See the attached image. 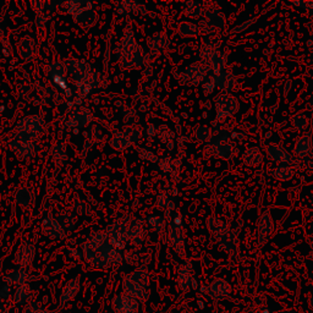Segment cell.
I'll return each instance as SVG.
<instances>
[{"label":"cell","mask_w":313,"mask_h":313,"mask_svg":"<svg viewBox=\"0 0 313 313\" xmlns=\"http://www.w3.org/2000/svg\"><path fill=\"white\" fill-rule=\"evenodd\" d=\"M119 61L120 66L125 70L139 69L147 60V54L143 49L137 44L134 31L128 29L123 37V41L119 46Z\"/></svg>","instance_id":"obj_1"},{"label":"cell","mask_w":313,"mask_h":313,"mask_svg":"<svg viewBox=\"0 0 313 313\" xmlns=\"http://www.w3.org/2000/svg\"><path fill=\"white\" fill-rule=\"evenodd\" d=\"M63 6L69 14L73 15L75 22L81 26L83 30H89L97 23L98 14L94 10V6L89 2H67Z\"/></svg>","instance_id":"obj_2"},{"label":"cell","mask_w":313,"mask_h":313,"mask_svg":"<svg viewBox=\"0 0 313 313\" xmlns=\"http://www.w3.org/2000/svg\"><path fill=\"white\" fill-rule=\"evenodd\" d=\"M131 218L129 216H124V218H119L116 221L111 222L107 228V235L109 237L110 244L115 247L116 250H122L129 243L128 240V228L129 223Z\"/></svg>","instance_id":"obj_3"},{"label":"cell","mask_w":313,"mask_h":313,"mask_svg":"<svg viewBox=\"0 0 313 313\" xmlns=\"http://www.w3.org/2000/svg\"><path fill=\"white\" fill-rule=\"evenodd\" d=\"M209 69V65L207 64L206 61L194 63L188 65V66L180 74L179 81L180 83L186 86H197L206 81Z\"/></svg>","instance_id":"obj_4"},{"label":"cell","mask_w":313,"mask_h":313,"mask_svg":"<svg viewBox=\"0 0 313 313\" xmlns=\"http://www.w3.org/2000/svg\"><path fill=\"white\" fill-rule=\"evenodd\" d=\"M240 103L237 98L231 93H221L215 98V110L218 122H225L229 117H232L238 111Z\"/></svg>","instance_id":"obj_5"},{"label":"cell","mask_w":313,"mask_h":313,"mask_svg":"<svg viewBox=\"0 0 313 313\" xmlns=\"http://www.w3.org/2000/svg\"><path fill=\"white\" fill-rule=\"evenodd\" d=\"M168 237L170 245L178 253L179 257L185 258L186 257V246H185V236L184 229H182V222L180 216H174L168 224Z\"/></svg>","instance_id":"obj_6"},{"label":"cell","mask_w":313,"mask_h":313,"mask_svg":"<svg viewBox=\"0 0 313 313\" xmlns=\"http://www.w3.org/2000/svg\"><path fill=\"white\" fill-rule=\"evenodd\" d=\"M65 67L69 75H71L77 86L86 85L88 82L89 77H91L93 70L89 67V65L86 61L81 60V59L70 58L64 61Z\"/></svg>","instance_id":"obj_7"},{"label":"cell","mask_w":313,"mask_h":313,"mask_svg":"<svg viewBox=\"0 0 313 313\" xmlns=\"http://www.w3.org/2000/svg\"><path fill=\"white\" fill-rule=\"evenodd\" d=\"M201 57L204 59V61H208L209 67L215 75L225 71L226 57L224 53L219 51V49H215L210 44L203 45L202 51H201Z\"/></svg>","instance_id":"obj_8"},{"label":"cell","mask_w":313,"mask_h":313,"mask_svg":"<svg viewBox=\"0 0 313 313\" xmlns=\"http://www.w3.org/2000/svg\"><path fill=\"white\" fill-rule=\"evenodd\" d=\"M45 129V122L42 116L39 115H30L26 117H22L16 124V132H22V134H27L37 137L41 135Z\"/></svg>","instance_id":"obj_9"},{"label":"cell","mask_w":313,"mask_h":313,"mask_svg":"<svg viewBox=\"0 0 313 313\" xmlns=\"http://www.w3.org/2000/svg\"><path fill=\"white\" fill-rule=\"evenodd\" d=\"M35 257H36L35 245L29 243V241H23L16 250V253H15L14 257V262L18 268L25 269L32 264L33 261H35Z\"/></svg>","instance_id":"obj_10"},{"label":"cell","mask_w":313,"mask_h":313,"mask_svg":"<svg viewBox=\"0 0 313 313\" xmlns=\"http://www.w3.org/2000/svg\"><path fill=\"white\" fill-rule=\"evenodd\" d=\"M146 235V222L142 218H131L128 228V240L134 246H139L145 241Z\"/></svg>","instance_id":"obj_11"},{"label":"cell","mask_w":313,"mask_h":313,"mask_svg":"<svg viewBox=\"0 0 313 313\" xmlns=\"http://www.w3.org/2000/svg\"><path fill=\"white\" fill-rule=\"evenodd\" d=\"M9 147H10L12 153L21 160L30 159V158H32L36 153L35 142L12 138L11 141L9 142Z\"/></svg>","instance_id":"obj_12"},{"label":"cell","mask_w":313,"mask_h":313,"mask_svg":"<svg viewBox=\"0 0 313 313\" xmlns=\"http://www.w3.org/2000/svg\"><path fill=\"white\" fill-rule=\"evenodd\" d=\"M111 306L116 313H138L139 301L135 297L123 294L114 297Z\"/></svg>","instance_id":"obj_13"},{"label":"cell","mask_w":313,"mask_h":313,"mask_svg":"<svg viewBox=\"0 0 313 313\" xmlns=\"http://www.w3.org/2000/svg\"><path fill=\"white\" fill-rule=\"evenodd\" d=\"M93 120V115L88 108L79 107L74 109L69 115V125L76 129H82L89 125Z\"/></svg>","instance_id":"obj_14"},{"label":"cell","mask_w":313,"mask_h":313,"mask_svg":"<svg viewBox=\"0 0 313 313\" xmlns=\"http://www.w3.org/2000/svg\"><path fill=\"white\" fill-rule=\"evenodd\" d=\"M42 234L45 237L51 238V240H61V238L65 237L66 232L59 224L57 218H53V216L49 215L42 222Z\"/></svg>","instance_id":"obj_15"},{"label":"cell","mask_w":313,"mask_h":313,"mask_svg":"<svg viewBox=\"0 0 313 313\" xmlns=\"http://www.w3.org/2000/svg\"><path fill=\"white\" fill-rule=\"evenodd\" d=\"M274 231V222H273L271 213L268 210H266L264 213L261 215L258 222V244L259 246L263 247L266 243L268 241V238L271 237V235Z\"/></svg>","instance_id":"obj_16"},{"label":"cell","mask_w":313,"mask_h":313,"mask_svg":"<svg viewBox=\"0 0 313 313\" xmlns=\"http://www.w3.org/2000/svg\"><path fill=\"white\" fill-rule=\"evenodd\" d=\"M208 294L215 301H223L228 299L231 294V286L224 279H215L208 286Z\"/></svg>","instance_id":"obj_17"},{"label":"cell","mask_w":313,"mask_h":313,"mask_svg":"<svg viewBox=\"0 0 313 313\" xmlns=\"http://www.w3.org/2000/svg\"><path fill=\"white\" fill-rule=\"evenodd\" d=\"M209 145H212L214 153L222 159L231 160L232 157H234V148H232V145L225 136L221 138H215V141L210 139Z\"/></svg>","instance_id":"obj_18"},{"label":"cell","mask_w":313,"mask_h":313,"mask_svg":"<svg viewBox=\"0 0 313 313\" xmlns=\"http://www.w3.org/2000/svg\"><path fill=\"white\" fill-rule=\"evenodd\" d=\"M266 152H267V156L271 158L272 160L283 164V165H287V164H291L294 162L293 157H291L289 152L284 150L281 146L277 143L268 145L267 148H266Z\"/></svg>","instance_id":"obj_19"},{"label":"cell","mask_w":313,"mask_h":313,"mask_svg":"<svg viewBox=\"0 0 313 313\" xmlns=\"http://www.w3.org/2000/svg\"><path fill=\"white\" fill-rule=\"evenodd\" d=\"M49 77L52 79V81L59 87L67 88L66 86V67H65L64 61H57V63L52 64L49 66Z\"/></svg>","instance_id":"obj_20"},{"label":"cell","mask_w":313,"mask_h":313,"mask_svg":"<svg viewBox=\"0 0 313 313\" xmlns=\"http://www.w3.org/2000/svg\"><path fill=\"white\" fill-rule=\"evenodd\" d=\"M214 82L216 88H219L223 93H231L236 88L237 81L236 77L232 75L229 71H223V73L218 74L214 76Z\"/></svg>","instance_id":"obj_21"},{"label":"cell","mask_w":313,"mask_h":313,"mask_svg":"<svg viewBox=\"0 0 313 313\" xmlns=\"http://www.w3.org/2000/svg\"><path fill=\"white\" fill-rule=\"evenodd\" d=\"M17 53L23 61H31L36 55V42L31 36H25L17 44Z\"/></svg>","instance_id":"obj_22"},{"label":"cell","mask_w":313,"mask_h":313,"mask_svg":"<svg viewBox=\"0 0 313 313\" xmlns=\"http://www.w3.org/2000/svg\"><path fill=\"white\" fill-rule=\"evenodd\" d=\"M170 44L169 36L165 32H157L148 37L147 45L152 53H159L168 48Z\"/></svg>","instance_id":"obj_23"},{"label":"cell","mask_w":313,"mask_h":313,"mask_svg":"<svg viewBox=\"0 0 313 313\" xmlns=\"http://www.w3.org/2000/svg\"><path fill=\"white\" fill-rule=\"evenodd\" d=\"M123 289L126 295L135 297V299H137L138 301H146V299L148 297V290L146 289V287L134 283V281H131L128 278L124 280Z\"/></svg>","instance_id":"obj_24"},{"label":"cell","mask_w":313,"mask_h":313,"mask_svg":"<svg viewBox=\"0 0 313 313\" xmlns=\"http://www.w3.org/2000/svg\"><path fill=\"white\" fill-rule=\"evenodd\" d=\"M207 228H208V230L212 232V235L214 236L216 243L221 241L222 238H224L226 235L230 232L228 229V225H226L224 222H222L221 219L215 218V216H209L208 221H207Z\"/></svg>","instance_id":"obj_25"},{"label":"cell","mask_w":313,"mask_h":313,"mask_svg":"<svg viewBox=\"0 0 313 313\" xmlns=\"http://www.w3.org/2000/svg\"><path fill=\"white\" fill-rule=\"evenodd\" d=\"M80 286H81V283H80L79 278H73L71 280L67 281L65 284L63 291H61L60 305H65V303L70 302L74 297H76L80 291Z\"/></svg>","instance_id":"obj_26"},{"label":"cell","mask_w":313,"mask_h":313,"mask_svg":"<svg viewBox=\"0 0 313 313\" xmlns=\"http://www.w3.org/2000/svg\"><path fill=\"white\" fill-rule=\"evenodd\" d=\"M312 132H307L301 137L299 138V141L296 142L295 145V150H294V153L296 154L297 157L300 158H305L311 154L312 152Z\"/></svg>","instance_id":"obj_27"},{"label":"cell","mask_w":313,"mask_h":313,"mask_svg":"<svg viewBox=\"0 0 313 313\" xmlns=\"http://www.w3.org/2000/svg\"><path fill=\"white\" fill-rule=\"evenodd\" d=\"M207 17V23L212 27L213 30H222L224 29L226 21H225V15L219 10V9H212L206 12Z\"/></svg>","instance_id":"obj_28"},{"label":"cell","mask_w":313,"mask_h":313,"mask_svg":"<svg viewBox=\"0 0 313 313\" xmlns=\"http://www.w3.org/2000/svg\"><path fill=\"white\" fill-rule=\"evenodd\" d=\"M243 159L246 165L258 166L263 162V153L258 147H250L243 153Z\"/></svg>","instance_id":"obj_29"},{"label":"cell","mask_w":313,"mask_h":313,"mask_svg":"<svg viewBox=\"0 0 313 313\" xmlns=\"http://www.w3.org/2000/svg\"><path fill=\"white\" fill-rule=\"evenodd\" d=\"M14 200L18 206L27 207L33 202V200H35V195H33V192L31 191L30 188L20 187L15 191Z\"/></svg>","instance_id":"obj_30"},{"label":"cell","mask_w":313,"mask_h":313,"mask_svg":"<svg viewBox=\"0 0 313 313\" xmlns=\"http://www.w3.org/2000/svg\"><path fill=\"white\" fill-rule=\"evenodd\" d=\"M219 246L222 247L225 252H228L229 255L231 256H236L238 252V247H237V240L236 236L230 231L224 238H222L221 241H218Z\"/></svg>","instance_id":"obj_31"},{"label":"cell","mask_w":313,"mask_h":313,"mask_svg":"<svg viewBox=\"0 0 313 313\" xmlns=\"http://www.w3.org/2000/svg\"><path fill=\"white\" fill-rule=\"evenodd\" d=\"M15 302L18 305H27V303L32 302V290L29 284H23L18 286L14 295Z\"/></svg>","instance_id":"obj_32"},{"label":"cell","mask_w":313,"mask_h":313,"mask_svg":"<svg viewBox=\"0 0 313 313\" xmlns=\"http://www.w3.org/2000/svg\"><path fill=\"white\" fill-rule=\"evenodd\" d=\"M57 221L59 222V224L61 225V228L64 229V231H73L75 230L76 225H77V215L74 214V213H60L57 216Z\"/></svg>","instance_id":"obj_33"},{"label":"cell","mask_w":313,"mask_h":313,"mask_svg":"<svg viewBox=\"0 0 313 313\" xmlns=\"http://www.w3.org/2000/svg\"><path fill=\"white\" fill-rule=\"evenodd\" d=\"M178 283L182 291H188L192 286V274L191 269L186 266H182L178 272Z\"/></svg>","instance_id":"obj_34"},{"label":"cell","mask_w":313,"mask_h":313,"mask_svg":"<svg viewBox=\"0 0 313 313\" xmlns=\"http://www.w3.org/2000/svg\"><path fill=\"white\" fill-rule=\"evenodd\" d=\"M71 208H73V213L76 215H85L88 216L92 213L91 207H89V204L86 202V201H83L80 196L74 197L73 203H71Z\"/></svg>","instance_id":"obj_35"},{"label":"cell","mask_w":313,"mask_h":313,"mask_svg":"<svg viewBox=\"0 0 313 313\" xmlns=\"http://www.w3.org/2000/svg\"><path fill=\"white\" fill-rule=\"evenodd\" d=\"M147 226L150 228V230L153 232H157V234H163L165 231L166 226V221L163 215H152L147 219Z\"/></svg>","instance_id":"obj_36"},{"label":"cell","mask_w":313,"mask_h":313,"mask_svg":"<svg viewBox=\"0 0 313 313\" xmlns=\"http://www.w3.org/2000/svg\"><path fill=\"white\" fill-rule=\"evenodd\" d=\"M128 279H130L134 283L141 285L147 289L150 286V273H148L146 269H136L132 273H130L128 275Z\"/></svg>","instance_id":"obj_37"},{"label":"cell","mask_w":313,"mask_h":313,"mask_svg":"<svg viewBox=\"0 0 313 313\" xmlns=\"http://www.w3.org/2000/svg\"><path fill=\"white\" fill-rule=\"evenodd\" d=\"M26 280H27V273L25 269L21 268L12 269V271L9 272V274L6 275V281L12 285H17V286H21V285L26 284Z\"/></svg>","instance_id":"obj_38"},{"label":"cell","mask_w":313,"mask_h":313,"mask_svg":"<svg viewBox=\"0 0 313 313\" xmlns=\"http://www.w3.org/2000/svg\"><path fill=\"white\" fill-rule=\"evenodd\" d=\"M271 174L273 178L279 180V181H289L295 175V170L291 168V166L280 165L277 166L274 170H272Z\"/></svg>","instance_id":"obj_39"},{"label":"cell","mask_w":313,"mask_h":313,"mask_svg":"<svg viewBox=\"0 0 313 313\" xmlns=\"http://www.w3.org/2000/svg\"><path fill=\"white\" fill-rule=\"evenodd\" d=\"M52 156L55 164H57V165H61L67 158L66 145H65L64 142H58V143H55L52 148Z\"/></svg>","instance_id":"obj_40"},{"label":"cell","mask_w":313,"mask_h":313,"mask_svg":"<svg viewBox=\"0 0 313 313\" xmlns=\"http://www.w3.org/2000/svg\"><path fill=\"white\" fill-rule=\"evenodd\" d=\"M179 35L182 37H196L201 33V27L197 26L196 23L184 21L179 25Z\"/></svg>","instance_id":"obj_41"},{"label":"cell","mask_w":313,"mask_h":313,"mask_svg":"<svg viewBox=\"0 0 313 313\" xmlns=\"http://www.w3.org/2000/svg\"><path fill=\"white\" fill-rule=\"evenodd\" d=\"M203 6L200 2H188L186 3L184 14L188 18H200L203 15Z\"/></svg>","instance_id":"obj_42"},{"label":"cell","mask_w":313,"mask_h":313,"mask_svg":"<svg viewBox=\"0 0 313 313\" xmlns=\"http://www.w3.org/2000/svg\"><path fill=\"white\" fill-rule=\"evenodd\" d=\"M131 146H132L131 142H130L129 139L124 136L123 132H120V134L114 136V137L110 139V147L115 151H119V152L125 151V150H128L129 147H131Z\"/></svg>","instance_id":"obj_43"},{"label":"cell","mask_w":313,"mask_h":313,"mask_svg":"<svg viewBox=\"0 0 313 313\" xmlns=\"http://www.w3.org/2000/svg\"><path fill=\"white\" fill-rule=\"evenodd\" d=\"M119 10L122 12H132V14H138V12H146L145 8L139 3L134 2V0H126V2H120Z\"/></svg>","instance_id":"obj_44"},{"label":"cell","mask_w":313,"mask_h":313,"mask_svg":"<svg viewBox=\"0 0 313 313\" xmlns=\"http://www.w3.org/2000/svg\"><path fill=\"white\" fill-rule=\"evenodd\" d=\"M291 125L296 131H303L308 128L309 120L305 113H297L291 117Z\"/></svg>","instance_id":"obj_45"},{"label":"cell","mask_w":313,"mask_h":313,"mask_svg":"<svg viewBox=\"0 0 313 313\" xmlns=\"http://www.w3.org/2000/svg\"><path fill=\"white\" fill-rule=\"evenodd\" d=\"M122 132L124 134V136L131 142L132 146L137 143L139 139L142 138V130L137 128V126H129V128H126Z\"/></svg>","instance_id":"obj_46"},{"label":"cell","mask_w":313,"mask_h":313,"mask_svg":"<svg viewBox=\"0 0 313 313\" xmlns=\"http://www.w3.org/2000/svg\"><path fill=\"white\" fill-rule=\"evenodd\" d=\"M195 137H196L200 142H209L212 138V130L206 125L197 126L195 130Z\"/></svg>","instance_id":"obj_47"},{"label":"cell","mask_w":313,"mask_h":313,"mask_svg":"<svg viewBox=\"0 0 313 313\" xmlns=\"http://www.w3.org/2000/svg\"><path fill=\"white\" fill-rule=\"evenodd\" d=\"M103 132L99 126H91L88 132V138H87V145H97L99 142L103 141Z\"/></svg>","instance_id":"obj_48"},{"label":"cell","mask_w":313,"mask_h":313,"mask_svg":"<svg viewBox=\"0 0 313 313\" xmlns=\"http://www.w3.org/2000/svg\"><path fill=\"white\" fill-rule=\"evenodd\" d=\"M157 206L158 208L160 209H170L172 208V201H170V197L166 194H159V196L157 198Z\"/></svg>","instance_id":"obj_49"},{"label":"cell","mask_w":313,"mask_h":313,"mask_svg":"<svg viewBox=\"0 0 313 313\" xmlns=\"http://www.w3.org/2000/svg\"><path fill=\"white\" fill-rule=\"evenodd\" d=\"M215 88H216V86H215V82H214V77H208V79H207L206 81L203 82L202 89H203V93L206 95L212 94V93L214 92Z\"/></svg>","instance_id":"obj_50"},{"label":"cell","mask_w":313,"mask_h":313,"mask_svg":"<svg viewBox=\"0 0 313 313\" xmlns=\"http://www.w3.org/2000/svg\"><path fill=\"white\" fill-rule=\"evenodd\" d=\"M138 154L139 157L142 158V159H146V160H150V162H157L158 158L156 154L153 153V152L147 150V148H138Z\"/></svg>","instance_id":"obj_51"},{"label":"cell","mask_w":313,"mask_h":313,"mask_svg":"<svg viewBox=\"0 0 313 313\" xmlns=\"http://www.w3.org/2000/svg\"><path fill=\"white\" fill-rule=\"evenodd\" d=\"M49 5V3L46 2H37V0H35V2L31 3V6H32L33 11H36L37 14H42V12L45 11L46 6Z\"/></svg>","instance_id":"obj_52"},{"label":"cell","mask_w":313,"mask_h":313,"mask_svg":"<svg viewBox=\"0 0 313 313\" xmlns=\"http://www.w3.org/2000/svg\"><path fill=\"white\" fill-rule=\"evenodd\" d=\"M42 307L41 305H39V302H30L25 306L23 313H39Z\"/></svg>","instance_id":"obj_53"},{"label":"cell","mask_w":313,"mask_h":313,"mask_svg":"<svg viewBox=\"0 0 313 313\" xmlns=\"http://www.w3.org/2000/svg\"><path fill=\"white\" fill-rule=\"evenodd\" d=\"M49 21V16L44 12H42V14H37L36 17V26L38 27V29H43V27L46 26V23H48Z\"/></svg>","instance_id":"obj_54"},{"label":"cell","mask_w":313,"mask_h":313,"mask_svg":"<svg viewBox=\"0 0 313 313\" xmlns=\"http://www.w3.org/2000/svg\"><path fill=\"white\" fill-rule=\"evenodd\" d=\"M129 113L130 114H128L125 111V122L128 123V124H130V125L131 126H134L136 123H137V114H136V111L134 110V109H129Z\"/></svg>","instance_id":"obj_55"},{"label":"cell","mask_w":313,"mask_h":313,"mask_svg":"<svg viewBox=\"0 0 313 313\" xmlns=\"http://www.w3.org/2000/svg\"><path fill=\"white\" fill-rule=\"evenodd\" d=\"M255 21H256V20H249V21H246V22H243L241 25H238L237 27H235V29L232 30V33H240V32H244V31L249 29V27H250L251 25H252L253 22H255Z\"/></svg>","instance_id":"obj_56"},{"label":"cell","mask_w":313,"mask_h":313,"mask_svg":"<svg viewBox=\"0 0 313 313\" xmlns=\"http://www.w3.org/2000/svg\"><path fill=\"white\" fill-rule=\"evenodd\" d=\"M291 4L303 8L305 10H313V2H293Z\"/></svg>","instance_id":"obj_57"},{"label":"cell","mask_w":313,"mask_h":313,"mask_svg":"<svg viewBox=\"0 0 313 313\" xmlns=\"http://www.w3.org/2000/svg\"><path fill=\"white\" fill-rule=\"evenodd\" d=\"M9 295H10V290H9V287L3 286L2 289H0V297H2V299H6Z\"/></svg>","instance_id":"obj_58"},{"label":"cell","mask_w":313,"mask_h":313,"mask_svg":"<svg viewBox=\"0 0 313 313\" xmlns=\"http://www.w3.org/2000/svg\"><path fill=\"white\" fill-rule=\"evenodd\" d=\"M70 255L71 257H74V258H81V257H83L82 251L77 250H70Z\"/></svg>","instance_id":"obj_59"},{"label":"cell","mask_w":313,"mask_h":313,"mask_svg":"<svg viewBox=\"0 0 313 313\" xmlns=\"http://www.w3.org/2000/svg\"><path fill=\"white\" fill-rule=\"evenodd\" d=\"M309 307H311V309L313 311V296L311 297V300H309Z\"/></svg>","instance_id":"obj_60"},{"label":"cell","mask_w":313,"mask_h":313,"mask_svg":"<svg viewBox=\"0 0 313 313\" xmlns=\"http://www.w3.org/2000/svg\"><path fill=\"white\" fill-rule=\"evenodd\" d=\"M39 313H52V312H49V311H48V309H44V308H42V309H41V312H39Z\"/></svg>","instance_id":"obj_61"},{"label":"cell","mask_w":313,"mask_h":313,"mask_svg":"<svg viewBox=\"0 0 313 313\" xmlns=\"http://www.w3.org/2000/svg\"><path fill=\"white\" fill-rule=\"evenodd\" d=\"M309 247H311V249L313 250V241H312V243H311V244H309Z\"/></svg>","instance_id":"obj_62"},{"label":"cell","mask_w":313,"mask_h":313,"mask_svg":"<svg viewBox=\"0 0 313 313\" xmlns=\"http://www.w3.org/2000/svg\"><path fill=\"white\" fill-rule=\"evenodd\" d=\"M222 313H229V312H222Z\"/></svg>","instance_id":"obj_63"},{"label":"cell","mask_w":313,"mask_h":313,"mask_svg":"<svg viewBox=\"0 0 313 313\" xmlns=\"http://www.w3.org/2000/svg\"><path fill=\"white\" fill-rule=\"evenodd\" d=\"M290 313H294V312H290Z\"/></svg>","instance_id":"obj_64"}]
</instances>
